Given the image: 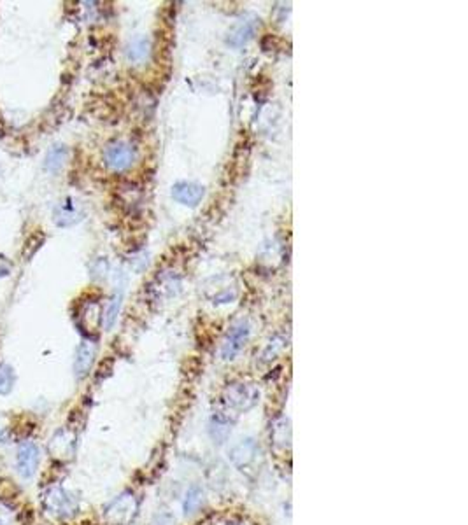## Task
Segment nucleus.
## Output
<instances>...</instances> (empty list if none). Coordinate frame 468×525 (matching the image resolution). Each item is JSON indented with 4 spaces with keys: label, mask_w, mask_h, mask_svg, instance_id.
I'll return each instance as SVG.
<instances>
[{
    "label": "nucleus",
    "mask_w": 468,
    "mask_h": 525,
    "mask_svg": "<svg viewBox=\"0 0 468 525\" xmlns=\"http://www.w3.org/2000/svg\"><path fill=\"white\" fill-rule=\"evenodd\" d=\"M53 219L56 226H62V228H67V226H74V224H78L79 221L83 219V210L79 209L78 205L74 203V200L67 198L63 203H58L54 207L53 212Z\"/></svg>",
    "instance_id": "nucleus-9"
},
{
    "label": "nucleus",
    "mask_w": 468,
    "mask_h": 525,
    "mask_svg": "<svg viewBox=\"0 0 468 525\" xmlns=\"http://www.w3.org/2000/svg\"><path fill=\"white\" fill-rule=\"evenodd\" d=\"M256 454H258V447L253 440H246L242 443L237 445L232 450V460L237 467H240L244 471L249 464L256 460Z\"/></svg>",
    "instance_id": "nucleus-11"
},
{
    "label": "nucleus",
    "mask_w": 468,
    "mask_h": 525,
    "mask_svg": "<svg viewBox=\"0 0 468 525\" xmlns=\"http://www.w3.org/2000/svg\"><path fill=\"white\" fill-rule=\"evenodd\" d=\"M121 300H123V294L118 293L116 296L112 298L111 303H109L107 310H105V329H111L112 326H114V322H116L118 319V313H120V309H121Z\"/></svg>",
    "instance_id": "nucleus-16"
},
{
    "label": "nucleus",
    "mask_w": 468,
    "mask_h": 525,
    "mask_svg": "<svg viewBox=\"0 0 468 525\" xmlns=\"http://www.w3.org/2000/svg\"><path fill=\"white\" fill-rule=\"evenodd\" d=\"M249 335H251V328H249L248 321H240L239 324L233 326L226 335V338H224L223 348H221V355L224 359H233L246 347Z\"/></svg>",
    "instance_id": "nucleus-4"
},
{
    "label": "nucleus",
    "mask_w": 468,
    "mask_h": 525,
    "mask_svg": "<svg viewBox=\"0 0 468 525\" xmlns=\"http://www.w3.org/2000/svg\"><path fill=\"white\" fill-rule=\"evenodd\" d=\"M200 502H202V491L198 489V487H193V489L188 492V499H186V504H184L186 513H193V510H197Z\"/></svg>",
    "instance_id": "nucleus-18"
},
{
    "label": "nucleus",
    "mask_w": 468,
    "mask_h": 525,
    "mask_svg": "<svg viewBox=\"0 0 468 525\" xmlns=\"http://www.w3.org/2000/svg\"><path fill=\"white\" fill-rule=\"evenodd\" d=\"M44 242V235H39V233H32L30 236L25 242V249H23V258L30 259L35 252L39 251V247L43 245Z\"/></svg>",
    "instance_id": "nucleus-17"
},
{
    "label": "nucleus",
    "mask_w": 468,
    "mask_h": 525,
    "mask_svg": "<svg viewBox=\"0 0 468 525\" xmlns=\"http://www.w3.org/2000/svg\"><path fill=\"white\" fill-rule=\"evenodd\" d=\"M41 460V452L39 447L34 443V441H23V443L18 447V456H16V467H18V473H20L23 478H32L39 467Z\"/></svg>",
    "instance_id": "nucleus-5"
},
{
    "label": "nucleus",
    "mask_w": 468,
    "mask_h": 525,
    "mask_svg": "<svg viewBox=\"0 0 468 525\" xmlns=\"http://www.w3.org/2000/svg\"><path fill=\"white\" fill-rule=\"evenodd\" d=\"M204 186L197 184V182L182 181L174 184V188H172V198L178 203L186 205V207H197L202 201V198H204Z\"/></svg>",
    "instance_id": "nucleus-7"
},
{
    "label": "nucleus",
    "mask_w": 468,
    "mask_h": 525,
    "mask_svg": "<svg viewBox=\"0 0 468 525\" xmlns=\"http://www.w3.org/2000/svg\"><path fill=\"white\" fill-rule=\"evenodd\" d=\"M149 54V41L146 37H137L127 47V58L132 63L144 62Z\"/></svg>",
    "instance_id": "nucleus-14"
},
{
    "label": "nucleus",
    "mask_w": 468,
    "mask_h": 525,
    "mask_svg": "<svg viewBox=\"0 0 468 525\" xmlns=\"http://www.w3.org/2000/svg\"><path fill=\"white\" fill-rule=\"evenodd\" d=\"M14 387V371L9 364L0 363V394L6 396L9 394Z\"/></svg>",
    "instance_id": "nucleus-15"
},
{
    "label": "nucleus",
    "mask_w": 468,
    "mask_h": 525,
    "mask_svg": "<svg viewBox=\"0 0 468 525\" xmlns=\"http://www.w3.org/2000/svg\"><path fill=\"white\" fill-rule=\"evenodd\" d=\"M104 159L105 165H107L111 170L123 172L136 163L137 151L132 144L118 140V142H112L105 147Z\"/></svg>",
    "instance_id": "nucleus-2"
},
{
    "label": "nucleus",
    "mask_w": 468,
    "mask_h": 525,
    "mask_svg": "<svg viewBox=\"0 0 468 525\" xmlns=\"http://www.w3.org/2000/svg\"><path fill=\"white\" fill-rule=\"evenodd\" d=\"M259 390L249 383H232L224 390V403L237 412H248L258 403Z\"/></svg>",
    "instance_id": "nucleus-3"
},
{
    "label": "nucleus",
    "mask_w": 468,
    "mask_h": 525,
    "mask_svg": "<svg viewBox=\"0 0 468 525\" xmlns=\"http://www.w3.org/2000/svg\"><path fill=\"white\" fill-rule=\"evenodd\" d=\"M95 344L93 342H83L79 345L78 352H76V359H74V373L78 379H85L86 375L89 373L93 366V361H95Z\"/></svg>",
    "instance_id": "nucleus-10"
},
{
    "label": "nucleus",
    "mask_w": 468,
    "mask_h": 525,
    "mask_svg": "<svg viewBox=\"0 0 468 525\" xmlns=\"http://www.w3.org/2000/svg\"><path fill=\"white\" fill-rule=\"evenodd\" d=\"M43 504L46 508V511H50L51 515L58 518H67L72 517L76 511H78L79 504L78 499L74 498L70 492H67L62 487H53L50 491L44 494Z\"/></svg>",
    "instance_id": "nucleus-1"
},
{
    "label": "nucleus",
    "mask_w": 468,
    "mask_h": 525,
    "mask_svg": "<svg viewBox=\"0 0 468 525\" xmlns=\"http://www.w3.org/2000/svg\"><path fill=\"white\" fill-rule=\"evenodd\" d=\"M8 275H9V270H8V268L0 267V277H8Z\"/></svg>",
    "instance_id": "nucleus-20"
},
{
    "label": "nucleus",
    "mask_w": 468,
    "mask_h": 525,
    "mask_svg": "<svg viewBox=\"0 0 468 525\" xmlns=\"http://www.w3.org/2000/svg\"><path fill=\"white\" fill-rule=\"evenodd\" d=\"M67 158H69V149L65 146H54L51 147L50 153L44 159V170L50 174H58L65 165Z\"/></svg>",
    "instance_id": "nucleus-12"
},
{
    "label": "nucleus",
    "mask_w": 468,
    "mask_h": 525,
    "mask_svg": "<svg viewBox=\"0 0 468 525\" xmlns=\"http://www.w3.org/2000/svg\"><path fill=\"white\" fill-rule=\"evenodd\" d=\"M72 445H74V436L69 434L67 431H58L54 434L53 440L50 443V452L53 454V457H69L72 454Z\"/></svg>",
    "instance_id": "nucleus-13"
},
{
    "label": "nucleus",
    "mask_w": 468,
    "mask_h": 525,
    "mask_svg": "<svg viewBox=\"0 0 468 525\" xmlns=\"http://www.w3.org/2000/svg\"><path fill=\"white\" fill-rule=\"evenodd\" d=\"M134 511H136V501H134V495L125 494L109 504V508L105 510V517H107V520L112 522V524H121V522L130 520Z\"/></svg>",
    "instance_id": "nucleus-8"
},
{
    "label": "nucleus",
    "mask_w": 468,
    "mask_h": 525,
    "mask_svg": "<svg viewBox=\"0 0 468 525\" xmlns=\"http://www.w3.org/2000/svg\"><path fill=\"white\" fill-rule=\"evenodd\" d=\"M259 27V20L256 16H246L240 21H237L232 27V30L228 32V46L232 47H242L249 43V41L255 37L256 30Z\"/></svg>",
    "instance_id": "nucleus-6"
},
{
    "label": "nucleus",
    "mask_w": 468,
    "mask_h": 525,
    "mask_svg": "<svg viewBox=\"0 0 468 525\" xmlns=\"http://www.w3.org/2000/svg\"><path fill=\"white\" fill-rule=\"evenodd\" d=\"M16 494H18V489L14 487V483L8 482V480L0 482V499L16 498Z\"/></svg>",
    "instance_id": "nucleus-19"
}]
</instances>
